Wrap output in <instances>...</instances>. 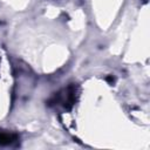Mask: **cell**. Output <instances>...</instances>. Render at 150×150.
Instances as JSON below:
<instances>
[{"instance_id": "6da1fadb", "label": "cell", "mask_w": 150, "mask_h": 150, "mask_svg": "<svg viewBox=\"0 0 150 150\" xmlns=\"http://www.w3.org/2000/svg\"><path fill=\"white\" fill-rule=\"evenodd\" d=\"M13 139V136L8 135V134H0V143L1 144H8L11 143Z\"/></svg>"}]
</instances>
